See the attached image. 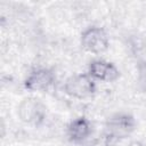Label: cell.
<instances>
[{
	"instance_id": "3957f363",
	"label": "cell",
	"mask_w": 146,
	"mask_h": 146,
	"mask_svg": "<svg viewBox=\"0 0 146 146\" xmlns=\"http://www.w3.org/2000/svg\"><path fill=\"white\" fill-rule=\"evenodd\" d=\"M17 116L25 124L40 127L46 121L47 107L35 97H25L17 106Z\"/></svg>"
},
{
	"instance_id": "6da1fadb",
	"label": "cell",
	"mask_w": 146,
	"mask_h": 146,
	"mask_svg": "<svg viewBox=\"0 0 146 146\" xmlns=\"http://www.w3.org/2000/svg\"><path fill=\"white\" fill-rule=\"evenodd\" d=\"M136 128L137 121L132 114L128 112H116L106 119L103 135L116 144L117 141L131 136Z\"/></svg>"
},
{
	"instance_id": "ba28073f",
	"label": "cell",
	"mask_w": 146,
	"mask_h": 146,
	"mask_svg": "<svg viewBox=\"0 0 146 146\" xmlns=\"http://www.w3.org/2000/svg\"><path fill=\"white\" fill-rule=\"evenodd\" d=\"M115 144L113 141H111L106 136H104L102 133V136L97 137V138H94L88 146H114Z\"/></svg>"
},
{
	"instance_id": "9c48e42d",
	"label": "cell",
	"mask_w": 146,
	"mask_h": 146,
	"mask_svg": "<svg viewBox=\"0 0 146 146\" xmlns=\"http://www.w3.org/2000/svg\"><path fill=\"white\" fill-rule=\"evenodd\" d=\"M128 146H145V145L139 140H132V141H130V144Z\"/></svg>"
},
{
	"instance_id": "52a82bcc",
	"label": "cell",
	"mask_w": 146,
	"mask_h": 146,
	"mask_svg": "<svg viewBox=\"0 0 146 146\" xmlns=\"http://www.w3.org/2000/svg\"><path fill=\"white\" fill-rule=\"evenodd\" d=\"M87 73L95 80L99 82H114L116 81L121 73L116 65L106 59H94L88 65Z\"/></svg>"
},
{
	"instance_id": "7a4b0ae2",
	"label": "cell",
	"mask_w": 146,
	"mask_h": 146,
	"mask_svg": "<svg viewBox=\"0 0 146 146\" xmlns=\"http://www.w3.org/2000/svg\"><path fill=\"white\" fill-rule=\"evenodd\" d=\"M64 92L75 99H87L97 91L96 81L88 73H76L68 76L63 84Z\"/></svg>"
},
{
	"instance_id": "8992f818",
	"label": "cell",
	"mask_w": 146,
	"mask_h": 146,
	"mask_svg": "<svg viewBox=\"0 0 146 146\" xmlns=\"http://www.w3.org/2000/svg\"><path fill=\"white\" fill-rule=\"evenodd\" d=\"M94 132V125L91 121L86 116H78L70 121L66 125V137L72 144L81 145L90 139Z\"/></svg>"
},
{
	"instance_id": "5b68a950",
	"label": "cell",
	"mask_w": 146,
	"mask_h": 146,
	"mask_svg": "<svg viewBox=\"0 0 146 146\" xmlns=\"http://www.w3.org/2000/svg\"><path fill=\"white\" fill-rule=\"evenodd\" d=\"M56 82V74L51 68L36 67L32 70L23 81L25 90L31 92H42L49 90Z\"/></svg>"
},
{
	"instance_id": "277c9868",
	"label": "cell",
	"mask_w": 146,
	"mask_h": 146,
	"mask_svg": "<svg viewBox=\"0 0 146 146\" xmlns=\"http://www.w3.org/2000/svg\"><path fill=\"white\" fill-rule=\"evenodd\" d=\"M81 48L90 54L100 55L110 48V38L107 32L100 26H89L80 35Z\"/></svg>"
}]
</instances>
